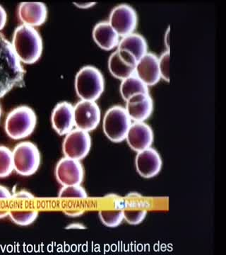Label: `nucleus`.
<instances>
[{
  "label": "nucleus",
  "instance_id": "f257e3e1",
  "mask_svg": "<svg viewBox=\"0 0 226 255\" xmlns=\"http://www.w3.org/2000/svg\"><path fill=\"white\" fill-rule=\"evenodd\" d=\"M25 73L11 43L0 34V99L14 87L22 86Z\"/></svg>",
  "mask_w": 226,
  "mask_h": 255
},
{
  "label": "nucleus",
  "instance_id": "f03ea898",
  "mask_svg": "<svg viewBox=\"0 0 226 255\" xmlns=\"http://www.w3.org/2000/svg\"><path fill=\"white\" fill-rule=\"evenodd\" d=\"M11 46L18 59L25 64L36 63L43 53L41 35L36 28L26 25H21L16 28Z\"/></svg>",
  "mask_w": 226,
  "mask_h": 255
},
{
  "label": "nucleus",
  "instance_id": "7ed1b4c3",
  "mask_svg": "<svg viewBox=\"0 0 226 255\" xmlns=\"http://www.w3.org/2000/svg\"><path fill=\"white\" fill-rule=\"evenodd\" d=\"M75 86L76 95L81 100L95 102L104 92V77L98 68L86 65L77 73Z\"/></svg>",
  "mask_w": 226,
  "mask_h": 255
},
{
  "label": "nucleus",
  "instance_id": "20e7f679",
  "mask_svg": "<svg viewBox=\"0 0 226 255\" xmlns=\"http://www.w3.org/2000/svg\"><path fill=\"white\" fill-rule=\"evenodd\" d=\"M36 123L34 111L28 106H20L8 114L5 121V131L10 138L21 140L34 131Z\"/></svg>",
  "mask_w": 226,
  "mask_h": 255
},
{
  "label": "nucleus",
  "instance_id": "39448f33",
  "mask_svg": "<svg viewBox=\"0 0 226 255\" xmlns=\"http://www.w3.org/2000/svg\"><path fill=\"white\" fill-rule=\"evenodd\" d=\"M14 170L19 175L28 177L36 173L41 164V153L33 142L17 144L12 151Z\"/></svg>",
  "mask_w": 226,
  "mask_h": 255
},
{
  "label": "nucleus",
  "instance_id": "423d86ee",
  "mask_svg": "<svg viewBox=\"0 0 226 255\" xmlns=\"http://www.w3.org/2000/svg\"><path fill=\"white\" fill-rule=\"evenodd\" d=\"M132 124L125 107L116 105L105 112L103 121V130L110 141L121 142L126 138L127 131Z\"/></svg>",
  "mask_w": 226,
  "mask_h": 255
},
{
  "label": "nucleus",
  "instance_id": "0eeeda50",
  "mask_svg": "<svg viewBox=\"0 0 226 255\" xmlns=\"http://www.w3.org/2000/svg\"><path fill=\"white\" fill-rule=\"evenodd\" d=\"M91 147V137L88 132L73 129L65 135L63 143L65 157L81 161L88 155Z\"/></svg>",
  "mask_w": 226,
  "mask_h": 255
},
{
  "label": "nucleus",
  "instance_id": "6e6552de",
  "mask_svg": "<svg viewBox=\"0 0 226 255\" xmlns=\"http://www.w3.org/2000/svg\"><path fill=\"white\" fill-rule=\"evenodd\" d=\"M74 117L76 128L89 132L99 125L101 112L96 102L81 100L74 107Z\"/></svg>",
  "mask_w": 226,
  "mask_h": 255
},
{
  "label": "nucleus",
  "instance_id": "1a4fd4ad",
  "mask_svg": "<svg viewBox=\"0 0 226 255\" xmlns=\"http://www.w3.org/2000/svg\"><path fill=\"white\" fill-rule=\"evenodd\" d=\"M108 22L119 36L122 38L135 33L138 24V16L132 6L122 4L112 10Z\"/></svg>",
  "mask_w": 226,
  "mask_h": 255
},
{
  "label": "nucleus",
  "instance_id": "9d476101",
  "mask_svg": "<svg viewBox=\"0 0 226 255\" xmlns=\"http://www.w3.org/2000/svg\"><path fill=\"white\" fill-rule=\"evenodd\" d=\"M55 177L62 186L81 185L84 179V169L80 161L63 157L55 167Z\"/></svg>",
  "mask_w": 226,
  "mask_h": 255
},
{
  "label": "nucleus",
  "instance_id": "9b49d317",
  "mask_svg": "<svg viewBox=\"0 0 226 255\" xmlns=\"http://www.w3.org/2000/svg\"><path fill=\"white\" fill-rule=\"evenodd\" d=\"M137 62L130 52L117 48L109 58L108 69L114 78L123 80L135 75Z\"/></svg>",
  "mask_w": 226,
  "mask_h": 255
},
{
  "label": "nucleus",
  "instance_id": "f8f14e48",
  "mask_svg": "<svg viewBox=\"0 0 226 255\" xmlns=\"http://www.w3.org/2000/svg\"><path fill=\"white\" fill-rule=\"evenodd\" d=\"M163 162L158 151L149 147L137 152L135 158V167L141 177L151 179L160 173Z\"/></svg>",
  "mask_w": 226,
  "mask_h": 255
},
{
  "label": "nucleus",
  "instance_id": "ddd939ff",
  "mask_svg": "<svg viewBox=\"0 0 226 255\" xmlns=\"http://www.w3.org/2000/svg\"><path fill=\"white\" fill-rule=\"evenodd\" d=\"M125 140L132 150L139 152L151 147L154 140L153 131L145 122H134L127 131Z\"/></svg>",
  "mask_w": 226,
  "mask_h": 255
},
{
  "label": "nucleus",
  "instance_id": "4468645a",
  "mask_svg": "<svg viewBox=\"0 0 226 255\" xmlns=\"http://www.w3.org/2000/svg\"><path fill=\"white\" fill-rule=\"evenodd\" d=\"M125 110L132 121L145 122L153 113V101L150 94H137L126 101Z\"/></svg>",
  "mask_w": 226,
  "mask_h": 255
},
{
  "label": "nucleus",
  "instance_id": "2eb2a0df",
  "mask_svg": "<svg viewBox=\"0 0 226 255\" xmlns=\"http://www.w3.org/2000/svg\"><path fill=\"white\" fill-rule=\"evenodd\" d=\"M52 127L60 135H65L75 127L74 107L68 102L55 106L51 115Z\"/></svg>",
  "mask_w": 226,
  "mask_h": 255
},
{
  "label": "nucleus",
  "instance_id": "dca6fc26",
  "mask_svg": "<svg viewBox=\"0 0 226 255\" xmlns=\"http://www.w3.org/2000/svg\"><path fill=\"white\" fill-rule=\"evenodd\" d=\"M135 75L147 86H153L160 80L158 57L152 53H146L137 63Z\"/></svg>",
  "mask_w": 226,
  "mask_h": 255
},
{
  "label": "nucleus",
  "instance_id": "f3484780",
  "mask_svg": "<svg viewBox=\"0 0 226 255\" xmlns=\"http://www.w3.org/2000/svg\"><path fill=\"white\" fill-rule=\"evenodd\" d=\"M18 14L23 25L34 28L45 22L48 9L44 3L22 2L18 6Z\"/></svg>",
  "mask_w": 226,
  "mask_h": 255
},
{
  "label": "nucleus",
  "instance_id": "a211bd4d",
  "mask_svg": "<svg viewBox=\"0 0 226 255\" xmlns=\"http://www.w3.org/2000/svg\"><path fill=\"white\" fill-rule=\"evenodd\" d=\"M93 38L95 43L105 50L118 48L120 41V36L108 21H101L95 25L93 29Z\"/></svg>",
  "mask_w": 226,
  "mask_h": 255
},
{
  "label": "nucleus",
  "instance_id": "6ab92c4d",
  "mask_svg": "<svg viewBox=\"0 0 226 255\" xmlns=\"http://www.w3.org/2000/svg\"><path fill=\"white\" fill-rule=\"evenodd\" d=\"M118 48L130 52L139 61L146 53H148V43L142 35L132 33L122 37Z\"/></svg>",
  "mask_w": 226,
  "mask_h": 255
},
{
  "label": "nucleus",
  "instance_id": "aec40b11",
  "mask_svg": "<svg viewBox=\"0 0 226 255\" xmlns=\"http://www.w3.org/2000/svg\"><path fill=\"white\" fill-rule=\"evenodd\" d=\"M120 90L122 99L125 102L132 96L137 94H150L149 87L144 83L135 74L122 80Z\"/></svg>",
  "mask_w": 226,
  "mask_h": 255
},
{
  "label": "nucleus",
  "instance_id": "412c9836",
  "mask_svg": "<svg viewBox=\"0 0 226 255\" xmlns=\"http://www.w3.org/2000/svg\"><path fill=\"white\" fill-rule=\"evenodd\" d=\"M14 171L12 151L4 145H0V178L9 177Z\"/></svg>",
  "mask_w": 226,
  "mask_h": 255
},
{
  "label": "nucleus",
  "instance_id": "4be33fe9",
  "mask_svg": "<svg viewBox=\"0 0 226 255\" xmlns=\"http://www.w3.org/2000/svg\"><path fill=\"white\" fill-rule=\"evenodd\" d=\"M38 212L37 211H11L9 217L11 221L20 226H28L37 219Z\"/></svg>",
  "mask_w": 226,
  "mask_h": 255
},
{
  "label": "nucleus",
  "instance_id": "5701e85b",
  "mask_svg": "<svg viewBox=\"0 0 226 255\" xmlns=\"http://www.w3.org/2000/svg\"><path fill=\"white\" fill-rule=\"evenodd\" d=\"M98 216L104 226L109 228H116L121 224L124 220L123 211H108L103 210L99 211Z\"/></svg>",
  "mask_w": 226,
  "mask_h": 255
},
{
  "label": "nucleus",
  "instance_id": "b1692460",
  "mask_svg": "<svg viewBox=\"0 0 226 255\" xmlns=\"http://www.w3.org/2000/svg\"><path fill=\"white\" fill-rule=\"evenodd\" d=\"M58 197L60 199H86L88 194L81 185L63 186L60 190Z\"/></svg>",
  "mask_w": 226,
  "mask_h": 255
},
{
  "label": "nucleus",
  "instance_id": "393cba45",
  "mask_svg": "<svg viewBox=\"0 0 226 255\" xmlns=\"http://www.w3.org/2000/svg\"><path fill=\"white\" fill-rule=\"evenodd\" d=\"M158 68L160 79L170 82V51L166 50L158 58Z\"/></svg>",
  "mask_w": 226,
  "mask_h": 255
},
{
  "label": "nucleus",
  "instance_id": "a878e982",
  "mask_svg": "<svg viewBox=\"0 0 226 255\" xmlns=\"http://www.w3.org/2000/svg\"><path fill=\"white\" fill-rule=\"evenodd\" d=\"M147 216V211L146 210H129V211H123L124 220L126 221L132 226H137L140 223L143 222L144 220L146 219Z\"/></svg>",
  "mask_w": 226,
  "mask_h": 255
},
{
  "label": "nucleus",
  "instance_id": "bb28decb",
  "mask_svg": "<svg viewBox=\"0 0 226 255\" xmlns=\"http://www.w3.org/2000/svg\"><path fill=\"white\" fill-rule=\"evenodd\" d=\"M12 198L15 199H34V196L27 191L21 190L17 191L15 194H12Z\"/></svg>",
  "mask_w": 226,
  "mask_h": 255
},
{
  "label": "nucleus",
  "instance_id": "cd10ccee",
  "mask_svg": "<svg viewBox=\"0 0 226 255\" xmlns=\"http://www.w3.org/2000/svg\"><path fill=\"white\" fill-rule=\"evenodd\" d=\"M6 19H7V15H6V11L0 5V31H1L6 25Z\"/></svg>",
  "mask_w": 226,
  "mask_h": 255
},
{
  "label": "nucleus",
  "instance_id": "c85d7f7f",
  "mask_svg": "<svg viewBox=\"0 0 226 255\" xmlns=\"http://www.w3.org/2000/svg\"><path fill=\"white\" fill-rule=\"evenodd\" d=\"M12 194L7 188L0 185V199H11Z\"/></svg>",
  "mask_w": 226,
  "mask_h": 255
},
{
  "label": "nucleus",
  "instance_id": "c756f323",
  "mask_svg": "<svg viewBox=\"0 0 226 255\" xmlns=\"http://www.w3.org/2000/svg\"><path fill=\"white\" fill-rule=\"evenodd\" d=\"M74 4L79 9H89L96 4L95 2H74Z\"/></svg>",
  "mask_w": 226,
  "mask_h": 255
},
{
  "label": "nucleus",
  "instance_id": "7c9ffc66",
  "mask_svg": "<svg viewBox=\"0 0 226 255\" xmlns=\"http://www.w3.org/2000/svg\"><path fill=\"white\" fill-rule=\"evenodd\" d=\"M84 211H64V214L66 215V216H69V217H78V216H81V215L83 214Z\"/></svg>",
  "mask_w": 226,
  "mask_h": 255
},
{
  "label": "nucleus",
  "instance_id": "2f4dec72",
  "mask_svg": "<svg viewBox=\"0 0 226 255\" xmlns=\"http://www.w3.org/2000/svg\"><path fill=\"white\" fill-rule=\"evenodd\" d=\"M68 230H83L86 229V226H83L81 223H71L66 227Z\"/></svg>",
  "mask_w": 226,
  "mask_h": 255
},
{
  "label": "nucleus",
  "instance_id": "473e14b6",
  "mask_svg": "<svg viewBox=\"0 0 226 255\" xmlns=\"http://www.w3.org/2000/svg\"><path fill=\"white\" fill-rule=\"evenodd\" d=\"M170 28H167L166 33H165V37H164V41H165V46H166L167 50L170 51V41H168L169 37H170Z\"/></svg>",
  "mask_w": 226,
  "mask_h": 255
},
{
  "label": "nucleus",
  "instance_id": "72a5a7b5",
  "mask_svg": "<svg viewBox=\"0 0 226 255\" xmlns=\"http://www.w3.org/2000/svg\"><path fill=\"white\" fill-rule=\"evenodd\" d=\"M9 211H0V219H5L9 216Z\"/></svg>",
  "mask_w": 226,
  "mask_h": 255
},
{
  "label": "nucleus",
  "instance_id": "f704fd0d",
  "mask_svg": "<svg viewBox=\"0 0 226 255\" xmlns=\"http://www.w3.org/2000/svg\"><path fill=\"white\" fill-rule=\"evenodd\" d=\"M1 107H0V118H1Z\"/></svg>",
  "mask_w": 226,
  "mask_h": 255
}]
</instances>
